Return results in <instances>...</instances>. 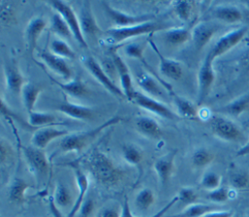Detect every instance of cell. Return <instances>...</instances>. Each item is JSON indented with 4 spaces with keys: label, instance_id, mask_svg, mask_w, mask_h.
Wrapping results in <instances>:
<instances>
[{
    "label": "cell",
    "instance_id": "cell-21",
    "mask_svg": "<svg viewBox=\"0 0 249 217\" xmlns=\"http://www.w3.org/2000/svg\"><path fill=\"white\" fill-rule=\"evenodd\" d=\"M55 110L68 116L69 118L79 121H89L94 117L95 114L92 107L70 102L66 98L55 107Z\"/></svg>",
    "mask_w": 249,
    "mask_h": 217
},
{
    "label": "cell",
    "instance_id": "cell-39",
    "mask_svg": "<svg viewBox=\"0 0 249 217\" xmlns=\"http://www.w3.org/2000/svg\"><path fill=\"white\" fill-rule=\"evenodd\" d=\"M49 51L53 54L62 58L74 59L76 57L75 52L63 39H53L50 43Z\"/></svg>",
    "mask_w": 249,
    "mask_h": 217
},
{
    "label": "cell",
    "instance_id": "cell-11",
    "mask_svg": "<svg viewBox=\"0 0 249 217\" xmlns=\"http://www.w3.org/2000/svg\"><path fill=\"white\" fill-rule=\"evenodd\" d=\"M213 59L207 54L202 60L197 72V96L196 104L201 105L208 96L215 81Z\"/></svg>",
    "mask_w": 249,
    "mask_h": 217
},
{
    "label": "cell",
    "instance_id": "cell-40",
    "mask_svg": "<svg viewBox=\"0 0 249 217\" xmlns=\"http://www.w3.org/2000/svg\"><path fill=\"white\" fill-rule=\"evenodd\" d=\"M143 51H144V47L140 43H137V42L129 43L124 47V53L127 56L140 60L141 63L144 65V67L147 69V71H149L150 73H152L153 75L158 77L156 72L154 70H152V67L149 65V63L146 62L144 55H143Z\"/></svg>",
    "mask_w": 249,
    "mask_h": 217
},
{
    "label": "cell",
    "instance_id": "cell-30",
    "mask_svg": "<svg viewBox=\"0 0 249 217\" xmlns=\"http://www.w3.org/2000/svg\"><path fill=\"white\" fill-rule=\"evenodd\" d=\"M164 40L173 46H180L192 40V30L186 27H171L163 32Z\"/></svg>",
    "mask_w": 249,
    "mask_h": 217
},
{
    "label": "cell",
    "instance_id": "cell-18",
    "mask_svg": "<svg viewBox=\"0 0 249 217\" xmlns=\"http://www.w3.org/2000/svg\"><path fill=\"white\" fill-rule=\"evenodd\" d=\"M68 133V130L64 128H58L56 127V126H47L39 127L34 131L31 137V145L44 150L52 141L57 138H62Z\"/></svg>",
    "mask_w": 249,
    "mask_h": 217
},
{
    "label": "cell",
    "instance_id": "cell-49",
    "mask_svg": "<svg viewBox=\"0 0 249 217\" xmlns=\"http://www.w3.org/2000/svg\"><path fill=\"white\" fill-rule=\"evenodd\" d=\"M231 191L227 188V187H223L220 186L219 188L210 191L207 194V199L213 202H217V203H224L226 201L229 200V199L231 198Z\"/></svg>",
    "mask_w": 249,
    "mask_h": 217
},
{
    "label": "cell",
    "instance_id": "cell-54",
    "mask_svg": "<svg viewBox=\"0 0 249 217\" xmlns=\"http://www.w3.org/2000/svg\"><path fill=\"white\" fill-rule=\"evenodd\" d=\"M245 4H246V6L249 8V1H246V2H245Z\"/></svg>",
    "mask_w": 249,
    "mask_h": 217
},
{
    "label": "cell",
    "instance_id": "cell-10",
    "mask_svg": "<svg viewBox=\"0 0 249 217\" xmlns=\"http://www.w3.org/2000/svg\"><path fill=\"white\" fill-rule=\"evenodd\" d=\"M130 102L166 120H175L178 118V114L173 112L166 104L139 90H134Z\"/></svg>",
    "mask_w": 249,
    "mask_h": 217
},
{
    "label": "cell",
    "instance_id": "cell-34",
    "mask_svg": "<svg viewBox=\"0 0 249 217\" xmlns=\"http://www.w3.org/2000/svg\"><path fill=\"white\" fill-rule=\"evenodd\" d=\"M50 29L53 34L57 35L59 38H63V39L74 38L68 24L65 22L62 17L55 12L51 17Z\"/></svg>",
    "mask_w": 249,
    "mask_h": 217
},
{
    "label": "cell",
    "instance_id": "cell-29",
    "mask_svg": "<svg viewBox=\"0 0 249 217\" xmlns=\"http://www.w3.org/2000/svg\"><path fill=\"white\" fill-rule=\"evenodd\" d=\"M169 95L171 96L173 104L180 117L186 118L189 120H194L197 118L198 116L197 109L196 108L195 104L191 100L181 95H178L177 93H175L174 90L169 92Z\"/></svg>",
    "mask_w": 249,
    "mask_h": 217
},
{
    "label": "cell",
    "instance_id": "cell-24",
    "mask_svg": "<svg viewBox=\"0 0 249 217\" xmlns=\"http://www.w3.org/2000/svg\"><path fill=\"white\" fill-rule=\"evenodd\" d=\"M50 79L53 84L57 85L60 88L62 92H64L69 96L80 98V97L87 96L89 93V90L87 85L83 82L80 76H75L74 78H72L67 82H59L53 79V77H50Z\"/></svg>",
    "mask_w": 249,
    "mask_h": 217
},
{
    "label": "cell",
    "instance_id": "cell-4",
    "mask_svg": "<svg viewBox=\"0 0 249 217\" xmlns=\"http://www.w3.org/2000/svg\"><path fill=\"white\" fill-rule=\"evenodd\" d=\"M20 149L29 172L40 183L50 172V162L46 153L33 145H22Z\"/></svg>",
    "mask_w": 249,
    "mask_h": 217
},
{
    "label": "cell",
    "instance_id": "cell-22",
    "mask_svg": "<svg viewBox=\"0 0 249 217\" xmlns=\"http://www.w3.org/2000/svg\"><path fill=\"white\" fill-rule=\"evenodd\" d=\"M218 30V26L212 22L200 21L192 29V41L197 51L202 50L213 38Z\"/></svg>",
    "mask_w": 249,
    "mask_h": 217
},
{
    "label": "cell",
    "instance_id": "cell-48",
    "mask_svg": "<svg viewBox=\"0 0 249 217\" xmlns=\"http://www.w3.org/2000/svg\"><path fill=\"white\" fill-rule=\"evenodd\" d=\"M122 205L116 202H108L98 210L96 217H122Z\"/></svg>",
    "mask_w": 249,
    "mask_h": 217
},
{
    "label": "cell",
    "instance_id": "cell-2",
    "mask_svg": "<svg viewBox=\"0 0 249 217\" xmlns=\"http://www.w3.org/2000/svg\"><path fill=\"white\" fill-rule=\"evenodd\" d=\"M122 121V117L116 115L91 129L77 132H69L66 136L61 138L59 142V151L62 153L75 152L76 154L79 155L83 153L86 150V148L89 147L103 130L121 123Z\"/></svg>",
    "mask_w": 249,
    "mask_h": 217
},
{
    "label": "cell",
    "instance_id": "cell-19",
    "mask_svg": "<svg viewBox=\"0 0 249 217\" xmlns=\"http://www.w3.org/2000/svg\"><path fill=\"white\" fill-rule=\"evenodd\" d=\"M175 157L176 150H172L158 158L154 163L153 167L161 186H165L173 175L175 170Z\"/></svg>",
    "mask_w": 249,
    "mask_h": 217
},
{
    "label": "cell",
    "instance_id": "cell-17",
    "mask_svg": "<svg viewBox=\"0 0 249 217\" xmlns=\"http://www.w3.org/2000/svg\"><path fill=\"white\" fill-rule=\"evenodd\" d=\"M39 55H40V58L43 60V62L53 73H55L60 78H62L64 82H67L72 78H74L72 68L69 66L65 58H62L60 56L53 54L49 50L40 51Z\"/></svg>",
    "mask_w": 249,
    "mask_h": 217
},
{
    "label": "cell",
    "instance_id": "cell-43",
    "mask_svg": "<svg viewBox=\"0 0 249 217\" xmlns=\"http://www.w3.org/2000/svg\"><path fill=\"white\" fill-rule=\"evenodd\" d=\"M221 182H222L221 175H219L215 171L207 170L202 174L199 181V185L204 190H207L210 192L219 188L221 186Z\"/></svg>",
    "mask_w": 249,
    "mask_h": 217
},
{
    "label": "cell",
    "instance_id": "cell-55",
    "mask_svg": "<svg viewBox=\"0 0 249 217\" xmlns=\"http://www.w3.org/2000/svg\"><path fill=\"white\" fill-rule=\"evenodd\" d=\"M239 217H244V216H239Z\"/></svg>",
    "mask_w": 249,
    "mask_h": 217
},
{
    "label": "cell",
    "instance_id": "cell-52",
    "mask_svg": "<svg viewBox=\"0 0 249 217\" xmlns=\"http://www.w3.org/2000/svg\"><path fill=\"white\" fill-rule=\"evenodd\" d=\"M49 208H50V212L52 214L53 217H67V216H64L61 212V210L55 205L54 203V200H53V197H50L49 198Z\"/></svg>",
    "mask_w": 249,
    "mask_h": 217
},
{
    "label": "cell",
    "instance_id": "cell-13",
    "mask_svg": "<svg viewBox=\"0 0 249 217\" xmlns=\"http://www.w3.org/2000/svg\"><path fill=\"white\" fill-rule=\"evenodd\" d=\"M247 31L248 28L246 26H241L230 32H227L217 40L213 48L208 53L209 56L213 60H215V58L225 54L243 40V38L247 34Z\"/></svg>",
    "mask_w": 249,
    "mask_h": 217
},
{
    "label": "cell",
    "instance_id": "cell-32",
    "mask_svg": "<svg viewBox=\"0 0 249 217\" xmlns=\"http://www.w3.org/2000/svg\"><path fill=\"white\" fill-rule=\"evenodd\" d=\"M53 198L55 205L59 209L68 207L69 205H71V207H72V205L75 202L73 200V195H72L69 187L60 181H57L55 184Z\"/></svg>",
    "mask_w": 249,
    "mask_h": 217
},
{
    "label": "cell",
    "instance_id": "cell-27",
    "mask_svg": "<svg viewBox=\"0 0 249 217\" xmlns=\"http://www.w3.org/2000/svg\"><path fill=\"white\" fill-rule=\"evenodd\" d=\"M212 16L215 18L230 24L240 22L243 18V15L241 11L237 7L232 5L217 6L212 11Z\"/></svg>",
    "mask_w": 249,
    "mask_h": 217
},
{
    "label": "cell",
    "instance_id": "cell-9",
    "mask_svg": "<svg viewBox=\"0 0 249 217\" xmlns=\"http://www.w3.org/2000/svg\"><path fill=\"white\" fill-rule=\"evenodd\" d=\"M102 8L105 14L113 21L114 27H127L136 24H140L147 21L155 20L156 17L153 14H141V15H131L112 7L108 2L102 1Z\"/></svg>",
    "mask_w": 249,
    "mask_h": 217
},
{
    "label": "cell",
    "instance_id": "cell-26",
    "mask_svg": "<svg viewBox=\"0 0 249 217\" xmlns=\"http://www.w3.org/2000/svg\"><path fill=\"white\" fill-rule=\"evenodd\" d=\"M30 184L20 177H14L8 187V199L11 202L21 204L26 200V192Z\"/></svg>",
    "mask_w": 249,
    "mask_h": 217
},
{
    "label": "cell",
    "instance_id": "cell-28",
    "mask_svg": "<svg viewBox=\"0 0 249 217\" xmlns=\"http://www.w3.org/2000/svg\"><path fill=\"white\" fill-rule=\"evenodd\" d=\"M42 90H43V89L41 86H39L33 82H29V81H27L24 84V86L22 87V90L20 92V97H21L22 104L28 114L30 112L34 111L35 104H36L38 97H39L40 93L42 92Z\"/></svg>",
    "mask_w": 249,
    "mask_h": 217
},
{
    "label": "cell",
    "instance_id": "cell-56",
    "mask_svg": "<svg viewBox=\"0 0 249 217\" xmlns=\"http://www.w3.org/2000/svg\"><path fill=\"white\" fill-rule=\"evenodd\" d=\"M248 125H249V122H248Z\"/></svg>",
    "mask_w": 249,
    "mask_h": 217
},
{
    "label": "cell",
    "instance_id": "cell-37",
    "mask_svg": "<svg viewBox=\"0 0 249 217\" xmlns=\"http://www.w3.org/2000/svg\"><path fill=\"white\" fill-rule=\"evenodd\" d=\"M248 109H249V94H246L232 100L229 104L219 109V111L229 115L238 116L243 112L247 111Z\"/></svg>",
    "mask_w": 249,
    "mask_h": 217
},
{
    "label": "cell",
    "instance_id": "cell-16",
    "mask_svg": "<svg viewBox=\"0 0 249 217\" xmlns=\"http://www.w3.org/2000/svg\"><path fill=\"white\" fill-rule=\"evenodd\" d=\"M148 43L154 53L157 54L159 57V69L160 74L166 78L175 81L181 79V77L183 76V68L181 64L175 59L164 56L152 39H149Z\"/></svg>",
    "mask_w": 249,
    "mask_h": 217
},
{
    "label": "cell",
    "instance_id": "cell-20",
    "mask_svg": "<svg viewBox=\"0 0 249 217\" xmlns=\"http://www.w3.org/2000/svg\"><path fill=\"white\" fill-rule=\"evenodd\" d=\"M4 81L7 90L13 94H19L21 92L22 87L26 83L24 76L21 74L17 63L15 62H5L3 66Z\"/></svg>",
    "mask_w": 249,
    "mask_h": 217
},
{
    "label": "cell",
    "instance_id": "cell-7",
    "mask_svg": "<svg viewBox=\"0 0 249 217\" xmlns=\"http://www.w3.org/2000/svg\"><path fill=\"white\" fill-rule=\"evenodd\" d=\"M48 4L52 7V9L55 13L59 14L62 17V18L68 24L73 34V37L78 42V44L83 48H88V42L86 41L81 30L79 17L76 15L72 7L67 2L59 1V0L48 1Z\"/></svg>",
    "mask_w": 249,
    "mask_h": 217
},
{
    "label": "cell",
    "instance_id": "cell-47",
    "mask_svg": "<svg viewBox=\"0 0 249 217\" xmlns=\"http://www.w3.org/2000/svg\"><path fill=\"white\" fill-rule=\"evenodd\" d=\"M1 21L5 25H10L15 23L17 20L16 11L10 2H1Z\"/></svg>",
    "mask_w": 249,
    "mask_h": 217
},
{
    "label": "cell",
    "instance_id": "cell-14",
    "mask_svg": "<svg viewBox=\"0 0 249 217\" xmlns=\"http://www.w3.org/2000/svg\"><path fill=\"white\" fill-rule=\"evenodd\" d=\"M110 57L114 62V65L117 70L118 77L120 79L121 90H123L125 98L130 101L132 94L134 92V89L132 86V76L129 71L127 64L124 61V59L120 56L117 52V48H111L110 50Z\"/></svg>",
    "mask_w": 249,
    "mask_h": 217
},
{
    "label": "cell",
    "instance_id": "cell-42",
    "mask_svg": "<svg viewBox=\"0 0 249 217\" xmlns=\"http://www.w3.org/2000/svg\"><path fill=\"white\" fill-rule=\"evenodd\" d=\"M178 202V198L177 196H175L171 200H169L162 208H160L158 212H156L155 214H153L152 216H149V217H163L164 214L169 210L171 209V207L176 203ZM122 207H123V211H122V217H136L133 215V213L131 212V209H130V206H129V203H128V199L127 197L125 196L124 199V202L122 204Z\"/></svg>",
    "mask_w": 249,
    "mask_h": 217
},
{
    "label": "cell",
    "instance_id": "cell-36",
    "mask_svg": "<svg viewBox=\"0 0 249 217\" xmlns=\"http://www.w3.org/2000/svg\"><path fill=\"white\" fill-rule=\"evenodd\" d=\"M213 210H215V206L213 205L196 202L194 204L186 206L181 212L174 214L170 217H202L206 213Z\"/></svg>",
    "mask_w": 249,
    "mask_h": 217
},
{
    "label": "cell",
    "instance_id": "cell-51",
    "mask_svg": "<svg viewBox=\"0 0 249 217\" xmlns=\"http://www.w3.org/2000/svg\"><path fill=\"white\" fill-rule=\"evenodd\" d=\"M234 212L232 210H213L202 217H233Z\"/></svg>",
    "mask_w": 249,
    "mask_h": 217
},
{
    "label": "cell",
    "instance_id": "cell-5",
    "mask_svg": "<svg viewBox=\"0 0 249 217\" xmlns=\"http://www.w3.org/2000/svg\"><path fill=\"white\" fill-rule=\"evenodd\" d=\"M82 64L86 67V69L89 72V74L111 94L124 98V94L121 88L117 87L115 82L108 76V74L103 69L102 65L90 54H84L81 57Z\"/></svg>",
    "mask_w": 249,
    "mask_h": 217
},
{
    "label": "cell",
    "instance_id": "cell-23",
    "mask_svg": "<svg viewBox=\"0 0 249 217\" xmlns=\"http://www.w3.org/2000/svg\"><path fill=\"white\" fill-rule=\"evenodd\" d=\"M47 27V22L42 17H33L26 24L24 30V37L26 41V47L30 55L33 54L37 47L38 40Z\"/></svg>",
    "mask_w": 249,
    "mask_h": 217
},
{
    "label": "cell",
    "instance_id": "cell-38",
    "mask_svg": "<svg viewBox=\"0 0 249 217\" xmlns=\"http://www.w3.org/2000/svg\"><path fill=\"white\" fill-rule=\"evenodd\" d=\"M156 201V195L151 188L141 189L134 198V204L141 211L148 210Z\"/></svg>",
    "mask_w": 249,
    "mask_h": 217
},
{
    "label": "cell",
    "instance_id": "cell-46",
    "mask_svg": "<svg viewBox=\"0 0 249 217\" xmlns=\"http://www.w3.org/2000/svg\"><path fill=\"white\" fill-rule=\"evenodd\" d=\"M15 151L13 146L7 141L5 138H1L0 140V163L1 165H8L14 159Z\"/></svg>",
    "mask_w": 249,
    "mask_h": 217
},
{
    "label": "cell",
    "instance_id": "cell-15",
    "mask_svg": "<svg viewBox=\"0 0 249 217\" xmlns=\"http://www.w3.org/2000/svg\"><path fill=\"white\" fill-rule=\"evenodd\" d=\"M78 17H79L81 30L86 41L88 39L95 38L99 33H101V29L95 19L89 1L82 2Z\"/></svg>",
    "mask_w": 249,
    "mask_h": 217
},
{
    "label": "cell",
    "instance_id": "cell-33",
    "mask_svg": "<svg viewBox=\"0 0 249 217\" xmlns=\"http://www.w3.org/2000/svg\"><path fill=\"white\" fill-rule=\"evenodd\" d=\"M122 157L127 164L138 167L143 162L144 154L138 146L134 144H124L122 147Z\"/></svg>",
    "mask_w": 249,
    "mask_h": 217
},
{
    "label": "cell",
    "instance_id": "cell-1",
    "mask_svg": "<svg viewBox=\"0 0 249 217\" xmlns=\"http://www.w3.org/2000/svg\"><path fill=\"white\" fill-rule=\"evenodd\" d=\"M80 164L96 183L106 188L119 185L124 177V171L117 166L110 157L97 148L85 155Z\"/></svg>",
    "mask_w": 249,
    "mask_h": 217
},
{
    "label": "cell",
    "instance_id": "cell-25",
    "mask_svg": "<svg viewBox=\"0 0 249 217\" xmlns=\"http://www.w3.org/2000/svg\"><path fill=\"white\" fill-rule=\"evenodd\" d=\"M134 126L137 131L152 139H158L161 136L162 130L158 121L149 116H137L134 119Z\"/></svg>",
    "mask_w": 249,
    "mask_h": 217
},
{
    "label": "cell",
    "instance_id": "cell-12",
    "mask_svg": "<svg viewBox=\"0 0 249 217\" xmlns=\"http://www.w3.org/2000/svg\"><path fill=\"white\" fill-rule=\"evenodd\" d=\"M66 165L72 168L74 177H75V181H76V186L78 189V194L75 199V202L72 205V207L70 208V211L67 214V217H75L78 214L83 201L85 200L86 197L89 194V180L88 174L84 171L80 163L71 162V163H66Z\"/></svg>",
    "mask_w": 249,
    "mask_h": 217
},
{
    "label": "cell",
    "instance_id": "cell-6",
    "mask_svg": "<svg viewBox=\"0 0 249 217\" xmlns=\"http://www.w3.org/2000/svg\"><path fill=\"white\" fill-rule=\"evenodd\" d=\"M210 127L215 136L228 142H239L244 138L242 129L231 119L214 115L210 119Z\"/></svg>",
    "mask_w": 249,
    "mask_h": 217
},
{
    "label": "cell",
    "instance_id": "cell-45",
    "mask_svg": "<svg viewBox=\"0 0 249 217\" xmlns=\"http://www.w3.org/2000/svg\"><path fill=\"white\" fill-rule=\"evenodd\" d=\"M178 202H181L185 207L197 202L198 195L195 189L191 187H182L177 194Z\"/></svg>",
    "mask_w": 249,
    "mask_h": 217
},
{
    "label": "cell",
    "instance_id": "cell-31",
    "mask_svg": "<svg viewBox=\"0 0 249 217\" xmlns=\"http://www.w3.org/2000/svg\"><path fill=\"white\" fill-rule=\"evenodd\" d=\"M27 124L31 127H43L47 126H59L61 123L57 122V119L54 115L48 113V112H42V111H32L28 114L27 118Z\"/></svg>",
    "mask_w": 249,
    "mask_h": 217
},
{
    "label": "cell",
    "instance_id": "cell-53",
    "mask_svg": "<svg viewBox=\"0 0 249 217\" xmlns=\"http://www.w3.org/2000/svg\"><path fill=\"white\" fill-rule=\"evenodd\" d=\"M237 157H244V156H249V138L248 141L236 152Z\"/></svg>",
    "mask_w": 249,
    "mask_h": 217
},
{
    "label": "cell",
    "instance_id": "cell-44",
    "mask_svg": "<svg viewBox=\"0 0 249 217\" xmlns=\"http://www.w3.org/2000/svg\"><path fill=\"white\" fill-rule=\"evenodd\" d=\"M231 185L237 190L249 189V171L245 169L237 170L230 175Z\"/></svg>",
    "mask_w": 249,
    "mask_h": 217
},
{
    "label": "cell",
    "instance_id": "cell-8",
    "mask_svg": "<svg viewBox=\"0 0 249 217\" xmlns=\"http://www.w3.org/2000/svg\"><path fill=\"white\" fill-rule=\"evenodd\" d=\"M135 79L142 92L154 98L164 97L165 92L169 93L173 90L171 85H169L161 78L156 77L147 70H143L137 73Z\"/></svg>",
    "mask_w": 249,
    "mask_h": 217
},
{
    "label": "cell",
    "instance_id": "cell-50",
    "mask_svg": "<svg viewBox=\"0 0 249 217\" xmlns=\"http://www.w3.org/2000/svg\"><path fill=\"white\" fill-rule=\"evenodd\" d=\"M96 209V202L95 199L88 194L86 197L85 200L83 201L79 212H78V217H92L94 211Z\"/></svg>",
    "mask_w": 249,
    "mask_h": 217
},
{
    "label": "cell",
    "instance_id": "cell-3",
    "mask_svg": "<svg viewBox=\"0 0 249 217\" xmlns=\"http://www.w3.org/2000/svg\"><path fill=\"white\" fill-rule=\"evenodd\" d=\"M171 27H174V25L168 22L152 20L127 27H112L105 30L103 34L105 36L106 43L110 44L112 48H115L116 45L122 44L131 38H136L147 34L149 35L162 30L164 32Z\"/></svg>",
    "mask_w": 249,
    "mask_h": 217
},
{
    "label": "cell",
    "instance_id": "cell-41",
    "mask_svg": "<svg viewBox=\"0 0 249 217\" xmlns=\"http://www.w3.org/2000/svg\"><path fill=\"white\" fill-rule=\"evenodd\" d=\"M173 11L182 21H188L192 16L195 2L189 0H177L171 2Z\"/></svg>",
    "mask_w": 249,
    "mask_h": 217
},
{
    "label": "cell",
    "instance_id": "cell-35",
    "mask_svg": "<svg viewBox=\"0 0 249 217\" xmlns=\"http://www.w3.org/2000/svg\"><path fill=\"white\" fill-rule=\"evenodd\" d=\"M214 160L215 154L205 147H199L196 149L191 157L192 164L196 168H204L211 164Z\"/></svg>",
    "mask_w": 249,
    "mask_h": 217
}]
</instances>
